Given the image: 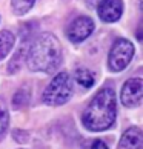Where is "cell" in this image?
Returning a JSON list of instances; mask_svg holds the SVG:
<instances>
[{
    "instance_id": "obj_1",
    "label": "cell",
    "mask_w": 143,
    "mask_h": 149,
    "mask_svg": "<svg viewBox=\"0 0 143 149\" xmlns=\"http://www.w3.org/2000/svg\"><path fill=\"white\" fill-rule=\"evenodd\" d=\"M63 52L57 37L51 32H43L31 42L26 51V65L32 72H54L62 63Z\"/></svg>"
},
{
    "instance_id": "obj_2",
    "label": "cell",
    "mask_w": 143,
    "mask_h": 149,
    "mask_svg": "<svg viewBox=\"0 0 143 149\" xmlns=\"http://www.w3.org/2000/svg\"><path fill=\"white\" fill-rule=\"evenodd\" d=\"M117 117V95L112 88H102L82 115V123L91 132L109 129Z\"/></svg>"
},
{
    "instance_id": "obj_3",
    "label": "cell",
    "mask_w": 143,
    "mask_h": 149,
    "mask_svg": "<svg viewBox=\"0 0 143 149\" xmlns=\"http://www.w3.org/2000/svg\"><path fill=\"white\" fill-rule=\"evenodd\" d=\"M74 92L73 80L66 72H59L52 77V80L49 81L46 89L43 91V103L49 104V106H62L65 104Z\"/></svg>"
},
{
    "instance_id": "obj_4",
    "label": "cell",
    "mask_w": 143,
    "mask_h": 149,
    "mask_svg": "<svg viewBox=\"0 0 143 149\" xmlns=\"http://www.w3.org/2000/svg\"><path fill=\"white\" fill-rule=\"evenodd\" d=\"M134 45L128 38H117L111 49H109L108 56V66L112 72H120L126 66L131 63V60L134 57Z\"/></svg>"
},
{
    "instance_id": "obj_5",
    "label": "cell",
    "mask_w": 143,
    "mask_h": 149,
    "mask_svg": "<svg viewBox=\"0 0 143 149\" xmlns=\"http://www.w3.org/2000/svg\"><path fill=\"white\" fill-rule=\"evenodd\" d=\"M94 28H96V25L91 17H88V15H79V17H75L68 25L66 36L73 43H80V42L86 40L92 34Z\"/></svg>"
},
{
    "instance_id": "obj_6",
    "label": "cell",
    "mask_w": 143,
    "mask_h": 149,
    "mask_svg": "<svg viewBox=\"0 0 143 149\" xmlns=\"http://www.w3.org/2000/svg\"><path fill=\"white\" fill-rule=\"evenodd\" d=\"M143 100V80L139 77L129 79L122 88L120 92V102L126 108H137Z\"/></svg>"
},
{
    "instance_id": "obj_7",
    "label": "cell",
    "mask_w": 143,
    "mask_h": 149,
    "mask_svg": "<svg viewBox=\"0 0 143 149\" xmlns=\"http://www.w3.org/2000/svg\"><path fill=\"white\" fill-rule=\"evenodd\" d=\"M97 13L105 23L119 22L123 14V2L122 0H100L97 6Z\"/></svg>"
},
{
    "instance_id": "obj_8",
    "label": "cell",
    "mask_w": 143,
    "mask_h": 149,
    "mask_svg": "<svg viewBox=\"0 0 143 149\" xmlns=\"http://www.w3.org/2000/svg\"><path fill=\"white\" fill-rule=\"evenodd\" d=\"M117 149H143V131L137 126L128 128L123 132Z\"/></svg>"
},
{
    "instance_id": "obj_9",
    "label": "cell",
    "mask_w": 143,
    "mask_h": 149,
    "mask_svg": "<svg viewBox=\"0 0 143 149\" xmlns=\"http://www.w3.org/2000/svg\"><path fill=\"white\" fill-rule=\"evenodd\" d=\"M14 43H15V37L13 32L8 29L0 31V62L11 52Z\"/></svg>"
},
{
    "instance_id": "obj_10",
    "label": "cell",
    "mask_w": 143,
    "mask_h": 149,
    "mask_svg": "<svg viewBox=\"0 0 143 149\" xmlns=\"http://www.w3.org/2000/svg\"><path fill=\"white\" fill-rule=\"evenodd\" d=\"M74 77H75L77 83L82 85L83 88H91V86H94V83H96L94 72L89 71L88 68H77L75 72H74Z\"/></svg>"
},
{
    "instance_id": "obj_11",
    "label": "cell",
    "mask_w": 143,
    "mask_h": 149,
    "mask_svg": "<svg viewBox=\"0 0 143 149\" xmlns=\"http://www.w3.org/2000/svg\"><path fill=\"white\" fill-rule=\"evenodd\" d=\"M26 51H28V46L23 43V45L17 49V52L14 54V57L11 58V62L8 63V72H9V74H15V72L20 69L22 60L26 57Z\"/></svg>"
},
{
    "instance_id": "obj_12",
    "label": "cell",
    "mask_w": 143,
    "mask_h": 149,
    "mask_svg": "<svg viewBox=\"0 0 143 149\" xmlns=\"http://www.w3.org/2000/svg\"><path fill=\"white\" fill-rule=\"evenodd\" d=\"M29 98H31V94H29V89L26 88H22L17 92L14 94L13 97V108L14 109H23L28 106L29 103Z\"/></svg>"
},
{
    "instance_id": "obj_13",
    "label": "cell",
    "mask_w": 143,
    "mask_h": 149,
    "mask_svg": "<svg viewBox=\"0 0 143 149\" xmlns=\"http://www.w3.org/2000/svg\"><path fill=\"white\" fill-rule=\"evenodd\" d=\"M36 0H11V5H13V11L17 15H23L28 11L34 6Z\"/></svg>"
},
{
    "instance_id": "obj_14",
    "label": "cell",
    "mask_w": 143,
    "mask_h": 149,
    "mask_svg": "<svg viewBox=\"0 0 143 149\" xmlns=\"http://www.w3.org/2000/svg\"><path fill=\"white\" fill-rule=\"evenodd\" d=\"M8 123H9V112H8L6 103L0 98V140H2L3 135L6 134Z\"/></svg>"
},
{
    "instance_id": "obj_15",
    "label": "cell",
    "mask_w": 143,
    "mask_h": 149,
    "mask_svg": "<svg viewBox=\"0 0 143 149\" xmlns=\"http://www.w3.org/2000/svg\"><path fill=\"white\" fill-rule=\"evenodd\" d=\"M13 137H14V140L15 141H19V143H26L29 140V137H28V132H25V131H14L13 132Z\"/></svg>"
},
{
    "instance_id": "obj_16",
    "label": "cell",
    "mask_w": 143,
    "mask_h": 149,
    "mask_svg": "<svg viewBox=\"0 0 143 149\" xmlns=\"http://www.w3.org/2000/svg\"><path fill=\"white\" fill-rule=\"evenodd\" d=\"M89 149H108V145L105 141H102V140H96V141L91 143Z\"/></svg>"
}]
</instances>
